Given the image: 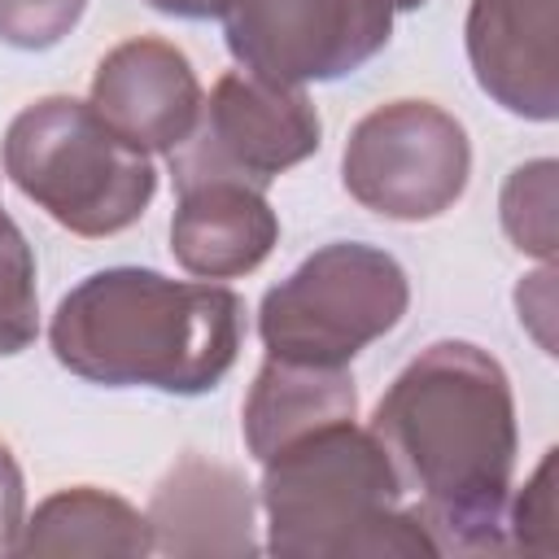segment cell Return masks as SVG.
<instances>
[{
    "mask_svg": "<svg viewBox=\"0 0 559 559\" xmlns=\"http://www.w3.org/2000/svg\"><path fill=\"white\" fill-rule=\"evenodd\" d=\"M367 428L415 498L437 555L507 550L520 424L511 380L489 349L432 341L393 376Z\"/></svg>",
    "mask_w": 559,
    "mask_h": 559,
    "instance_id": "6da1fadb",
    "label": "cell"
},
{
    "mask_svg": "<svg viewBox=\"0 0 559 559\" xmlns=\"http://www.w3.org/2000/svg\"><path fill=\"white\" fill-rule=\"evenodd\" d=\"M245 301L218 280H170L153 266L83 275L52 310V358L105 389L197 397L236 367Z\"/></svg>",
    "mask_w": 559,
    "mask_h": 559,
    "instance_id": "7a4b0ae2",
    "label": "cell"
},
{
    "mask_svg": "<svg viewBox=\"0 0 559 559\" xmlns=\"http://www.w3.org/2000/svg\"><path fill=\"white\" fill-rule=\"evenodd\" d=\"M266 550L284 559H437L419 511L371 437L332 419L262 459Z\"/></svg>",
    "mask_w": 559,
    "mask_h": 559,
    "instance_id": "3957f363",
    "label": "cell"
},
{
    "mask_svg": "<svg viewBox=\"0 0 559 559\" xmlns=\"http://www.w3.org/2000/svg\"><path fill=\"white\" fill-rule=\"evenodd\" d=\"M4 175L57 227L105 240L135 227L157 192L153 157L79 96H39L4 131Z\"/></svg>",
    "mask_w": 559,
    "mask_h": 559,
    "instance_id": "277c9868",
    "label": "cell"
},
{
    "mask_svg": "<svg viewBox=\"0 0 559 559\" xmlns=\"http://www.w3.org/2000/svg\"><path fill=\"white\" fill-rule=\"evenodd\" d=\"M411 306L402 262L362 240L314 249L288 280L266 288L258 336L266 358L349 367L371 341L389 336Z\"/></svg>",
    "mask_w": 559,
    "mask_h": 559,
    "instance_id": "5b68a950",
    "label": "cell"
},
{
    "mask_svg": "<svg viewBox=\"0 0 559 559\" xmlns=\"http://www.w3.org/2000/svg\"><path fill=\"white\" fill-rule=\"evenodd\" d=\"M467 127L432 100H384L362 114L341 153L345 192L389 223H432L467 192Z\"/></svg>",
    "mask_w": 559,
    "mask_h": 559,
    "instance_id": "8992f818",
    "label": "cell"
},
{
    "mask_svg": "<svg viewBox=\"0 0 559 559\" xmlns=\"http://www.w3.org/2000/svg\"><path fill=\"white\" fill-rule=\"evenodd\" d=\"M323 144V118L306 87L266 83L249 70H227L201 100L192 135L170 153L175 188L201 179H231L262 188L284 170L314 157Z\"/></svg>",
    "mask_w": 559,
    "mask_h": 559,
    "instance_id": "52a82bcc",
    "label": "cell"
},
{
    "mask_svg": "<svg viewBox=\"0 0 559 559\" xmlns=\"http://www.w3.org/2000/svg\"><path fill=\"white\" fill-rule=\"evenodd\" d=\"M218 17L236 66L284 87L336 83L393 39L389 0H223Z\"/></svg>",
    "mask_w": 559,
    "mask_h": 559,
    "instance_id": "ba28073f",
    "label": "cell"
},
{
    "mask_svg": "<svg viewBox=\"0 0 559 559\" xmlns=\"http://www.w3.org/2000/svg\"><path fill=\"white\" fill-rule=\"evenodd\" d=\"M201 79L183 48L157 35L114 44L92 74V109L135 148L175 153L201 118Z\"/></svg>",
    "mask_w": 559,
    "mask_h": 559,
    "instance_id": "9c48e42d",
    "label": "cell"
},
{
    "mask_svg": "<svg viewBox=\"0 0 559 559\" xmlns=\"http://www.w3.org/2000/svg\"><path fill=\"white\" fill-rule=\"evenodd\" d=\"M463 44L493 105L524 122L559 118V0H472Z\"/></svg>",
    "mask_w": 559,
    "mask_h": 559,
    "instance_id": "30bf717a",
    "label": "cell"
},
{
    "mask_svg": "<svg viewBox=\"0 0 559 559\" xmlns=\"http://www.w3.org/2000/svg\"><path fill=\"white\" fill-rule=\"evenodd\" d=\"M258 498L249 480L197 450L179 454L166 476L153 485L148 498V528H153V550L175 555V559H197V555H258Z\"/></svg>",
    "mask_w": 559,
    "mask_h": 559,
    "instance_id": "8fae6325",
    "label": "cell"
},
{
    "mask_svg": "<svg viewBox=\"0 0 559 559\" xmlns=\"http://www.w3.org/2000/svg\"><path fill=\"white\" fill-rule=\"evenodd\" d=\"M170 253L192 280H240L280 245V214L262 188L201 179L175 188Z\"/></svg>",
    "mask_w": 559,
    "mask_h": 559,
    "instance_id": "7c38bea8",
    "label": "cell"
},
{
    "mask_svg": "<svg viewBox=\"0 0 559 559\" xmlns=\"http://www.w3.org/2000/svg\"><path fill=\"white\" fill-rule=\"evenodd\" d=\"M332 419H358V389H354L349 367L266 358L249 384V397L240 411V432H245L249 454L262 463L280 445H288Z\"/></svg>",
    "mask_w": 559,
    "mask_h": 559,
    "instance_id": "4fadbf2b",
    "label": "cell"
},
{
    "mask_svg": "<svg viewBox=\"0 0 559 559\" xmlns=\"http://www.w3.org/2000/svg\"><path fill=\"white\" fill-rule=\"evenodd\" d=\"M13 555H153L148 515L100 485H66L48 493L22 524Z\"/></svg>",
    "mask_w": 559,
    "mask_h": 559,
    "instance_id": "5bb4252c",
    "label": "cell"
},
{
    "mask_svg": "<svg viewBox=\"0 0 559 559\" xmlns=\"http://www.w3.org/2000/svg\"><path fill=\"white\" fill-rule=\"evenodd\" d=\"M555 192H559V162L533 157L507 175L502 197H498V218H502L507 240L520 253L542 258V262H555V249H559V218H555L559 197Z\"/></svg>",
    "mask_w": 559,
    "mask_h": 559,
    "instance_id": "9a60e30c",
    "label": "cell"
},
{
    "mask_svg": "<svg viewBox=\"0 0 559 559\" xmlns=\"http://www.w3.org/2000/svg\"><path fill=\"white\" fill-rule=\"evenodd\" d=\"M39 336L35 249L0 205V358L31 349Z\"/></svg>",
    "mask_w": 559,
    "mask_h": 559,
    "instance_id": "2e32d148",
    "label": "cell"
},
{
    "mask_svg": "<svg viewBox=\"0 0 559 559\" xmlns=\"http://www.w3.org/2000/svg\"><path fill=\"white\" fill-rule=\"evenodd\" d=\"M87 0H0V44L17 52L57 48L83 17Z\"/></svg>",
    "mask_w": 559,
    "mask_h": 559,
    "instance_id": "e0dca14e",
    "label": "cell"
},
{
    "mask_svg": "<svg viewBox=\"0 0 559 559\" xmlns=\"http://www.w3.org/2000/svg\"><path fill=\"white\" fill-rule=\"evenodd\" d=\"M507 546L555 550V445L542 454L520 493L507 498Z\"/></svg>",
    "mask_w": 559,
    "mask_h": 559,
    "instance_id": "ac0fdd59",
    "label": "cell"
},
{
    "mask_svg": "<svg viewBox=\"0 0 559 559\" xmlns=\"http://www.w3.org/2000/svg\"><path fill=\"white\" fill-rule=\"evenodd\" d=\"M515 310H520V328H528L533 341L546 354H555V266L550 262H542V271L520 280Z\"/></svg>",
    "mask_w": 559,
    "mask_h": 559,
    "instance_id": "d6986e66",
    "label": "cell"
},
{
    "mask_svg": "<svg viewBox=\"0 0 559 559\" xmlns=\"http://www.w3.org/2000/svg\"><path fill=\"white\" fill-rule=\"evenodd\" d=\"M22 524H26V480L13 450L0 441V555L17 550Z\"/></svg>",
    "mask_w": 559,
    "mask_h": 559,
    "instance_id": "ffe728a7",
    "label": "cell"
},
{
    "mask_svg": "<svg viewBox=\"0 0 559 559\" xmlns=\"http://www.w3.org/2000/svg\"><path fill=\"white\" fill-rule=\"evenodd\" d=\"M153 13L179 17V22H210L223 13V0H144Z\"/></svg>",
    "mask_w": 559,
    "mask_h": 559,
    "instance_id": "44dd1931",
    "label": "cell"
},
{
    "mask_svg": "<svg viewBox=\"0 0 559 559\" xmlns=\"http://www.w3.org/2000/svg\"><path fill=\"white\" fill-rule=\"evenodd\" d=\"M424 4H428V0H389L393 13H411V9H424Z\"/></svg>",
    "mask_w": 559,
    "mask_h": 559,
    "instance_id": "7402d4cb",
    "label": "cell"
}]
</instances>
